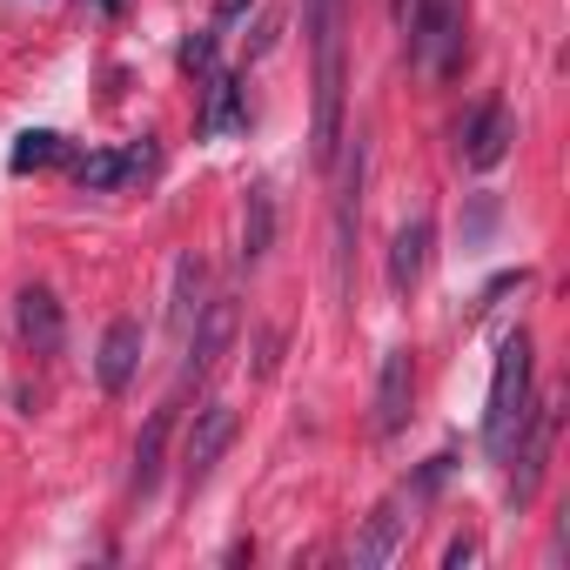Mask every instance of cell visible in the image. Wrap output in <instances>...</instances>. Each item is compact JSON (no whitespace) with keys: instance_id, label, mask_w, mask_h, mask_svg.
I'll list each match as a JSON object with an SVG mask.
<instances>
[{"instance_id":"6da1fadb","label":"cell","mask_w":570,"mask_h":570,"mask_svg":"<svg viewBox=\"0 0 570 570\" xmlns=\"http://www.w3.org/2000/svg\"><path fill=\"white\" fill-rule=\"evenodd\" d=\"M303 28H309V48H316V128H309V148L330 168L336 148H343V88H350V68H343V0H303Z\"/></svg>"},{"instance_id":"7a4b0ae2","label":"cell","mask_w":570,"mask_h":570,"mask_svg":"<svg viewBox=\"0 0 570 570\" xmlns=\"http://www.w3.org/2000/svg\"><path fill=\"white\" fill-rule=\"evenodd\" d=\"M523 416H530V336L510 330L497 343V376H490V410H483V450L510 456Z\"/></svg>"},{"instance_id":"3957f363","label":"cell","mask_w":570,"mask_h":570,"mask_svg":"<svg viewBox=\"0 0 570 570\" xmlns=\"http://www.w3.org/2000/svg\"><path fill=\"white\" fill-rule=\"evenodd\" d=\"M463 0H416L403 14V41H410V68L430 75V81H450L463 68Z\"/></svg>"},{"instance_id":"277c9868","label":"cell","mask_w":570,"mask_h":570,"mask_svg":"<svg viewBox=\"0 0 570 570\" xmlns=\"http://www.w3.org/2000/svg\"><path fill=\"white\" fill-rule=\"evenodd\" d=\"M235 430H242L235 403H202V410H195V423H188V443H181V483H188V497H195V490L215 476V463L228 456Z\"/></svg>"},{"instance_id":"5b68a950","label":"cell","mask_w":570,"mask_h":570,"mask_svg":"<svg viewBox=\"0 0 570 570\" xmlns=\"http://www.w3.org/2000/svg\"><path fill=\"white\" fill-rule=\"evenodd\" d=\"M235 336H242V309H235L228 296L202 303V316L188 323V376H215L222 356L235 350Z\"/></svg>"},{"instance_id":"8992f818","label":"cell","mask_w":570,"mask_h":570,"mask_svg":"<svg viewBox=\"0 0 570 570\" xmlns=\"http://www.w3.org/2000/svg\"><path fill=\"white\" fill-rule=\"evenodd\" d=\"M550 436H557V410L543 403V410L523 416V430H517V443H510V456H517V470H510V503H517V510L537 497V483H543V470H550Z\"/></svg>"},{"instance_id":"52a82bcc","label":"cell","mask_w":570,"mask_h":570,"mask_svg":"<svg viewBox=\"0 0 570 570\" xmlns=\"http://www.w3.org/2000/svg\"><path fill=\"white\" fill-rule=\"evenodd\" d=\"M510 141H517V121H510L503 101H476V108L463 115V128H456V155H463L470 168H497V161L510 155Z\"/></svg>"},{"instance_id":"ba28073f","label":"cell","mask_w":570,"mask_h":570,"mask_svg":"<svg viewBox=\"0 0 570 570\" xmlns=\"http://www.w3.org/2000/svg\"><path fill=\"white\" fill-rule=\"evenodd\" d=\"M155 161H161V148H155V141H135V148H95V155H81V161H75V181H81L88 195H108V188H121V181L148 175Z\"/></svg>"},{"instance_id":"9c48e42d","label":"cell","mask_w":570,"mask_h":570,"mask_svg":"<svg viewBox=\"0 0 570 570\" xmlns=\"http://www.w3.org/2000/svg\"><path fill=\"white\" fill-rule=\"evenodd\" d=\"M410 396H416V356L390 350L376 370V436H396L410 423Z\"/></svg>"},{"instance_id":"30bf717a","label":"cell","mask_w":570,"mask_h":570,"mask_svg":"<svg viewBox=\"0 0 570 570\" xmlns=\"http://www.w3.org/2000/svg\"><path fill=\"white\" fill-rule=\"evenodd\" d=\"M141 323L135 316H115L108 323V336H101V356H95V376H101V390L108 396H121L128 383H135V370H141Z\"/></svg>"},{"instance_id":"8fae6325","label":"cell","mask_w":570,"mask_h":570,"mask_svg":"<svg viewBox=\"0 0 570 570\" xmlns=\"http://www.w3.org/2000/svg\"><path fill=\"white\" fill-rule=\"evenodd\" d=\"M14 330H21V343L35 350V356H55L61 350V303H55V289H21L14 296Z\"/></svg>"},{"instance_id":"7c38bea8","label":"cell","mask_w":570,"mask_h":570,"mask_svg":"<svg viewBox=\"0 0 570 570\" xmlns=\"http://www.w3.org/2000/svg\"><path fill=\"white\" fill-rule=\"evenodd\" d=\"M430 242H436V228H430L423 215L396 228V242H390V289H396V296H410L416 282H423V268H430Z\"/></svg>"},{"instance_id":"4fadbf2b","label":"cell","mask_w":570,"mask_h":570,"mask_svg":"<svg viewBox=\"0 0 570 570\" xmlns=\"http://www.w3.org/2000/svg\"><path fill=\"white\" fill-rule=\"evenodd\" d=\"M403 523H410V517H403V497H390V503H376L350 557H356L363 570H376V563H390V557H396V543H403Z\"/></svg>"},{"instance_id":"5bb4252c","label":"cell","mask_w":570,"mask_h":570,"mask_svg":"<svg viewBox=\"0 0 570 570\" xmlns=\"http://www.w3.org/2000/svg\"><path fill=\"white\" fill-rule=\"evenodd\" d=\"M175 410H181V403H161V410L148 416V430L135 436V490H141V497H148V490L161 483V470H168L161 456H168V436H175Z\"/></svg>"},{"instance_id":"9a60e30c","label":"cell","mask_w":570,"mask_h":570,"mask_svg":"<svg viewBox=\"0 0 570 570\" xmlns=\"http://www.w3.org/2000/svg\"><path fill=\"white\" fill-rule=\"evenodd\" d=\"M235 128H248V88H242V75H208L202 135H235Z\"/></svg>"},{"instance_id":"2e32d148","label":"cell","mask_w":570,"mask_h":570,"mask_svg":"<svg viewBox=\"0 0 570 570\" xmlns=\"http://www.w3.org/2000/svg\"><path fill=\"white\" fill-rule=\"evenodd\" d=\"M202 289H208V262L202 255H181L175 262V296H168V323L188 336V323L202 316Z\"/></svg>"},{"instance_id":"e0dca14e","label":"cell","mask_w":570,"mask_h":570,"mask_svg":"<svg viewBox=\"0 0 570 570\" xmlns=\"http://www.w3.org/2000/svg\"><path fill=\"white\" fill-rule=\"evenodd\" d=\"M268 242H275V195L248 188V202H242V262H262Z\"/></svg>"},{"instance_id":"ac0fdd59","label":"cell","mask_w":570,"mask_h":570,"mask_svg":"<svg viewBox=\"0 0 570 570\" xmlns=\"http://www.w3.org/2000/svg\"><path fill=\"white\" fill-rule=\"evenodd\" d=\"M55 161H68V135H55V128H28V135H14V155H8L14 175L55 168Z\"/></svg>"},{"instance_id":"d6986e66","label":"cell","mask_w":570,"mask_h":570,"mask_svg":"<svg viewBox=\"0 0 570 570\" xmlns=\"http://www.w3.org/2000/svg\"><path fill=\"white\" fill-rule=\"evenodd\" d=\"M181 75H195V81L222 75V68H215V35H188V41H181Z\"/></svg>"},{"instance_id":"ffe728a7","label":"cell","mask_w":570,"mask_h":570,"mask_svg":"<svg viewBox=\"0 0 570 570\" xmlns=\"http://www.w3.org/2000/svg\"><path fill=\"white\" fill-rule=\"evenodd\" d=\"M262 356H255V370L262 376H275V356H282V330H262V343H255Z\"/></svg>"},{"instance_id":"44dd1931","label":"cell","mask_w":570,"mask_h":570,"mask_svg":"<svg viewBox=\"0 0 570 570\" xmlns=\"http://www.w3.org/2000/svg\"><path fill=\"white\" fill-rule=\"evenodd\" d=\"M463 563H476V537H456V543L443 550V570H463Z\"/></svg>"},{"instance_id":"7402d4cb","label":"cell","mask_w":570,"mask_h":570,"mask_svg":"<svg viewBox=\"0 0 570 570\" xmlns=\"http://www.w3.org/2000/svg\"><path fill=\"white\" fill-rule=\"evenodd\" d=\"M255 8V0H215V21H242Z\"/></svg>"},{"instance_id":"603a6c76","label":"cell","mask_w":570,"mask_h":570,"mask_svg":"<svg viewBox=\"0 0 570 570\" xmlns=\"http://www.w3.org/2000/svg\"><path fill=\"white\" fill-rule=\"evenodd\" d=\"M410 8H416V0H390V14H396V28H403V14H410Z\"/></svg>"},{"instance_id":"cb8c5ba5","label":"cell","mask_w":570,"mask_h":570,"mask_svg":"<svg viewBox=\"0 0 570 570\" xmlns=\"http://www.w3.org/2000/svg\"><path fill=\"white\" fill-rule=\"evenodd\" d=\"M95 8H101V14H121V0H95Z\"/></svg>"}]
</instances>
